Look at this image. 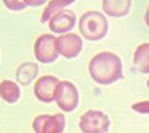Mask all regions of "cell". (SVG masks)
Instances as JSON below:
<instances>
[{"instance_id": "6da1fadb", "label": "cell", "mask_w": 149, "mask_h": 133, "mask_svg": "<svg viewBox=\"0 0 149 133\" xmlns=\"http://www.w3.org/2000/svg\"><path fill=\"white\" fill-rule=\"evenodd\" d=\"M88 70L93 81L99 84H110L123 76L121 60L118 56L108 51L97 53L90 60Z\"/></svg>"}, {"instance_id": "7a4b0ae2", "label": "cell", "mask_w": 149, "mask_h": 133, "mask_svg": "<svg viewBox=\"0 0 149 133\" xmlns=\"http://www.w3.org/2000/svg\"><path fill=\"white\" fill-rule=\"evenodd\" d=\"M79 30L84 38L90 41H98L108 31V22L106 17L98 11H88L79 19Z\"/></svg>"}, {"instance_id": "3957f363", "label": "cell", "mask_w": 149, "mask_h": 133, "mask_svg": "<svg viewBox=\"0 0 149 133\" xmlns=\"http://www.w3.org/2000/svg\"><path fill=\"white\" fill-rule=\"evenodd\" d=\"M110 121L104 112L98 110H89L82 114L79 122L82 133H106Z\"/></svg>"}, {"instance_id": "277c9868", "label": "cell", "mask_w": 149, "mask_h": 133, "mask_svg": "<svg viewBox=\"0 0 149 133\" xmlns=\"http://www.w3.org/2000/svg\"><path fill=\"white\" fill-rule=\"evenodd\" d=\"M57 38L55 36L45 33L38 37L33 44L35 57L41 63H50L54 62L58 58V50L56 45Z\"/></svg>"}, {"instance_id": "5b68a950", "label": "cell", "mask_w": 149, "mask_h": 133, "mask_svg": "<svg viewBox=\"0 0 149 133\" xmlns=\"http://www.w3.org/2000/svg\"><path fill=\"white\" fill-rule=\"evenodd\" d=\"M79 100L77 88L69 81L59 82L55 92V101L62 111L71 112L76 109Z\"/></svg>"}, {"instance_id": "8992f818", "label": "cell", "mask_w": 149, "mask_h": 133, "mask_svg": "<svg viewBox=\"0 0 149 133\" xmlns=\"http://www.w3.org/2000/svg\"><path fill=\"white\" fill-rule=\"evenodd\" d=\"M35 133H62L65 129V115L62 113L40 114L32 121Z\"/></svg>"}, {"instance_id": "52a82bcc", "label": "cell", "mask_w": 149, "mask_h": 133, "mask_svg": "<svg viewBox=\"0 0 149 133\" xmlns=\"http://www.w3.org/2000/svg\"><path fill=\"white\" fill-rule=\"evenodd\" d=\"M56 45L59 54L67 59H71L80 53L82 49V40L76 33H66L57 38Z\"/></svg>"}, {"instance_id": "ba28073f", "label": "cell", "mask_w": 149, "mask_h": 133, "mask_svg": "<svg viewBox=\"0 0 149 133\" xmlns=\"http://www.w3.org/2000/svg\"><path fill=\"white\" fill-rule=\"evenodd\" d=\"M59 82L60 81L54 76H44L39 78L33 87L36 98L45 103L52 102L55 100V92Z\"/></svg>"}, {"instance_id": "9c48e42d", "label": "cell", "mask_w": 149, "mask_h": 133, "mask_svg": "<svg viewBox=\"0 0 149 133\" xmlns=\"http://www.w3.org/2000/svg\"><path fill=\"white\" fill-rule=\"evenodd\" d=\"M76 23V14L71 10H61L49 21V28L56 33L70 31Z\"/></svg>"}, {"instance_id": "30bf717a", "label": "cell", "mask_w": 149, "mask_h": 133, "mask_svg": "<svg viewBox=\"0 0 149 133\" xmlns=\"http://www.w3.org/2000/svg\"><path fill=\"white\" fill-rule=\"evenodd\" d=\"M131 7L130 0H105L102 2V9L108 16L123 17L126 16Z\"/></svg>"}, {"instance_id": "8fae6325", "label": "cell", "mask_w": 149, "mask_h": 133, "mask_svg": "<svg viewBox=\"0 0 149 133\" xmlns=\"http://www.w3.org/2000/svg\"><path fill=\"white\" fill-rule=\"evenodd\" d=\"M0 98L7 103H15L20 98V89L18 84L10 80L0 82Z\"/></svg>"}, {"instance_id": "7c38bea8", "label": "cell", "mask_w": 149, "mask_h": 133, "mask_svg": "<svg viewBox=\"0 0 149 133\" xmlns=\"http://www.w3.org/2000/svg\"><path fill=\"white\" fill-rule=\"evenodd\" d=\"M38 74V65L33 62H25L20 64L16 72V78L22 85H28Z\"/></svg>"}, {"instance_id": "4fadbf2b", "label": "cell", "mask_w": 149, "mask_h": 133, "mask_svg": "<svg viewBox=\"0 0 149 133\" xmlns=\"http://www.w3.org/2000/svg\"><path fill=\"white\" fill-rule=\"evenodd\" d=\"M134 63L141 73H149V43L140 44L134 53Z\"/></svg>"}, {"instance_id": "5bb4252c", "label": "cell", "mask_w": 149, "mask_h": 133, "mask_svg": "<svg viewBox=\"0 0 149 133\" xmlns=\"http://www.w3.org/2000/svg\"><path fill=\"white\" fill-rule=\"evenodd\" d=\"M74 0H69V1H60V0H55V1H50L48 3V6L46 7V9L42 12V17H41V22L45 23L47 21H50L51 18L54 16H56L58 12L61 11L62 8H65L66 6H68L70 3H72Z\"/></svg>"}, {"instance_id": "9a60e30c", "label": "cell", "mask_w": 149, "mask_h": 133, "mask_svg": "<svg viewBox=\"0 0 149 133\" xmlns=\"http://www.w3.org/2000/svg\"><path fill=\"white\" fill-rule=\"evenodd\" d=\"M132 110H135L139 113H149V101H141L137 102L135 104H132Z\"/></svg>"}, {"instance_id": "2e32d148", "label": "cell", "mask_w": 149, "mask_h": 133, "mask_svg": "<svg viewBox=\"0 0 149 133\" xmlns=\"http://www.w3.org/2000/svg\"><path fill=\"white\" fill-rule=\"evenodd\" d=\"M5 6L11 10H21L24 9L27 5L25 3V1H9V0H5L3 1Z\"/></svg>"}, {"instance_id": "e0dca14e", "label": "cell", "mask_w": 149, "mask_h": 133, "mask_svg": "<svg viewBox=\"0 0 149 133\" xmlns=\"http://www.w3.org/2000/svg\"><path fill=\"white\" fill-rule=\"evenodd\" d=\"M46 1H25V3L27 6H40V5H42L45 3Z\"/></svg>"}, {"instance_id": "ac0fdd59", "label": "cell", "mask_w": 149, "mask_h": 133, "mask_svg": "<svg viewBox=\"0 0 149 133\" xmlns=\"http://www.w3.org/2000/svg\"><path fill=\"white\" fill-rule=\"evenodd\" d=\"M145 21H146V25L149 27V7L146 11V14H145Z\"/></svg>"}]
</instances>
